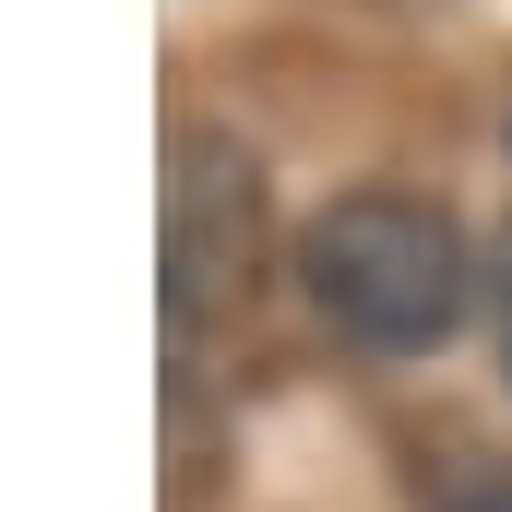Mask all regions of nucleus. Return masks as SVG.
<instances>
[{"label": "nucleus", "instance_id": "obj_1", "mask_svg": "<svg viewBox=\"0 0 512 512\" xmlns=\"http://www.w3.org/2000/svg\"><path fill=\"white\" fill-rule=\"evenodd\" d=\"M298 286H310V310H322L346 346L417 358V346H441V334L465 322L477 251H465V227H453L441 203H417V191H346V203L310 215Z\"/></svg>", "mask_w": 512, "mask_h": 512}, {"label": "nucleus", "instance_id": "obj_2", "mask_svg": "<svg viewBox=\"0 0 512 512\" xmlns=\"http://www.w3.org/2000/svg\"><path fill=\"white\" fill-rule=\"evenodd\" d=\"M262 286V167L227 131L167 143V310L215 322Z\"/></svg>", "mask_w": 512, "mask_h": 512}, {"label": "nucleus", "instance_id": "obj_3", "mask_svg": "<svg viewBox=\"0 0 512 512\" xmlns=\"http://www.w3.org/2000/svg\"><path fill=\"white\" fill-rule=\"evenodd\" d=\"M465 512H512V489H477V501H465Z\"/></svg>", "mask_w": 512, "mask_h": 512}]
</instances>
